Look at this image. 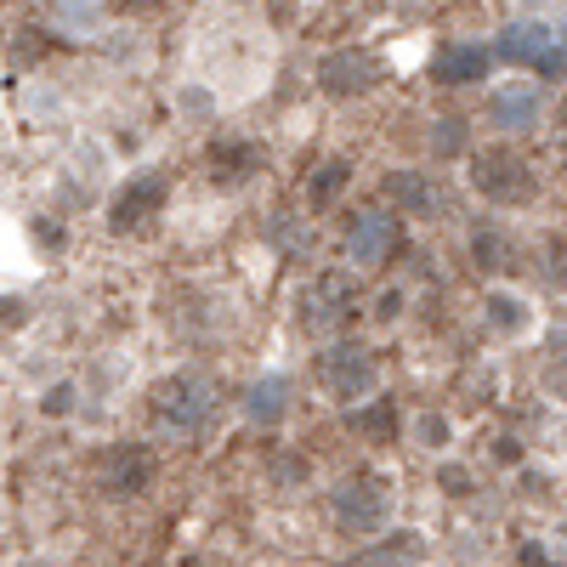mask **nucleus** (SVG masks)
<instances>
[{"label": "nucleus", "mask_w": 567, "mask_h": 567, "mask_svg": "<svg viewBox=\"0 0 567 567\" xmlns=\"http://www.w3.org/2000/svg\"><path fill=\"white\" fill-rule=\"evenodd\" d=\"M318 85L329 91V97H363V91L381 85V63H374L369 52H329L318 63Z\"/></svg>", "instance_id": "nucleus-9"}, {"label": "nucleus", "mask_w": 567, "mask_h": 567, "mask_svg": "<svg viewBox=\"0 0 567 567\" xmlns=\"http://www.w3.org/2000/svg\"><path fill=\"white\" fill-rule=\"evenodd\" d=\"M432 74L443 85H477L488 74V52H483V45H471V40H454V45H443V52H437Z\"/></svg>", "instance_id": "nucleus-13"}, {"label": "nucleus", "mask_w": 567, "mask_h": 567, "mask_svg": "<svg viewBox=\"0 0 567 567\" xmlns=\"http://www.w3.org/2000/svg\"><path fill=\"white\" fill-rule=\"evenodd\" d=\"M488 114L505 131H528L539 120V91L534 85H505V91H494V97H488Z\"/></svg>", "instance_id": "nucleus-14"}, {"label": "nucleus", "mask_w": 567, "mask_h": 567, "mask_svg": "<svg viewBox=\"0 0 567 567\" xmlns=\"http://www.w3.org/2000/svg\"><path fill=\"white\" fill-rule=\"evenodd\" d=\"M523 567H545V550L539 545H523Z\"/></svg>", "instance_id": "nucleus-30"}, {"label": "nucleus", "mask_w": 567, "mask_h": 567, "mask_svg": "<svg viewBox=\"0 0 567 567\" xmlns=\"http://www.w3.org/2000/svg\"><path fill=\"white\" fill-rule=\"evenodd\" d=\"M347 182H352V165H347V159H329V165H318V176H312V205H329V199H336Z\"/></svg>", "instance_id": "nucleus-20"}, {"label": "nucleus", "mask_w": 567, "mask_h": 567, "mask_svg": "<svg viewBox=\"0 0 567 567\" xmlns=\"http://www.w3.org/2000/svg\"><path fill=\"white\" fill-rule=\"evenodd\" d=\"M336 523L347 534H381L386 528V483L381 477H347L336 488Z\"/></svg>", "instance_id": "nucleus-6"}, {"label": "nucleus", "mask_w": 567, "mask_h": 567, "mask_svg": "<svg viewBox=\"0 0 567 567\" xmlns=\"http://www.w3.org/2000/svg\"><path fill=\"white\" fill-rule=\"evenodd\" d=\"M165 199H171V176H165V171H142V176H131L120 194H114L109 227H114V233H136L142 221H154V216L165 210Z\"/></svg>", "instance_id": "nucleus-5"}, {"label": "nucleus", "mask_w": 567, "mask_h": 567, "mask_svg": "<svg viewBox=\"0 0 567 567\" xmlns=\"http://www.w3.org/2000/svg\"><path fill=\"white\" fill-rule=\"evenodd\" d=\"M471 256L483 272H511L516 267V245L505 239V227H477L471 233Z\"/></svg>", "instance_id": "nucleus-17"}, {"label": "nucleus", "mask_w": 567, "mask_h": 567, "mask_svg": "<svg viewBox=\"0 0 567 567\" xmlns=\"http://www.w3.org/2000/svg\"><path fill=\"white\" fill-rule=\"evenodd\" d=\"M471 182H477V194L488 199H528L534 194V171L523 154H511V148H488L471 159Z\"/></svg>", "instance_id": "nucleus-7"}, {"label": "nucleus", "mask_w": 567, "mask_h": 567, "mask_svg": "<svg viewBox=\"0 0 567 567\" xmlns=\"http://www.w3.org/2000/svg\"><path fill=\"white\" fill-rule=\"evenodd\" d=\"M374 381H381V369H374V358H369L358 341H336L329 352H318V386H323L329 398H341V403L369 398Z\"/></svg>", "instance_id": "nucleus-2"}, {"label": "nucleus", "mask_w": 567, "mask_h": 567, "mask_svg": "<svg viewBox=\"0 0 567 567\" xmlns=\"http://www.w3.org/2000/svg\"><path fill=\"white\" fill-rule=\"evenodd\" d=\"M256 165H261V154L250 148V142H216V148H210V182L239 187Z\"/></svg>", "instance_id": "nucleus-16"}, {"label": "nucleus", "mask_w": 567, "mask_h": 567, "mask_svg": "<svg viewBox=\"0 0 567 567\" xmlns=\"http://www.w3.org/2000/svg\"><path fill=\"white\" fill-rule=\"evenodd\" d=\"M398 312H403V290H386L381 301H374V318H381V323H392Z\"/></svg>", "instance_id": "nucleus-26"}, {"label": "nucleus", "mask_w": 567, "mask_h": 567, "mask_svg": "<svg viewBox=\"0 0 567 567\" xmlns=\"http://www.w3.org/2000/svg\"><path fill=\"white\" fill-rule=\"evenodd\" d=\"M0 323H23V301H0Z\"/></svg>", "instance_id": "nucleus-29"}, {"label": "nucleus", "mask_w": 567, "mask_h": 567, "mask_svg": "<svg viewBox=\"0 0 567 567\" xmlns=\"http://www.w3.org/2000/svg\"><path fill=\"white\" fill-rule=\"evenodd\" d=\"M494 58H505V63H516V69H534V74H545V80H561V74H567V45H561L545 23H511V29L499 34V45H494Z\"/></svg>", "instance_id": "nucleus-1"}, {"label": "nucleus", "mask_w": 567, "mask_h": 567, "mask_svg": "<svg viewBox=\"0 0 567 567\" xmlns=\"http://www.w3.org/2000/svg\"><path fill=\"white\" fill-rule=\"evenodd\" d=\"M437 488H443V494H449V499H465V494H471V471H465V465H454V460H449V465H443V471H437Z\"/></svg>", "instance_id": "nucleus-23"}, {"label": "nucleus", "mask_w": 567, "mask_h": 567, "mask_svg": "<svg viewBox=\"0 0 567 567\" xmlns=\"http://www.w3.org/2000/svg\"><path fill=\"white\" fill-rule=\"evenodd\" d=\"M148 483H154V454H148V449H142V443L109 449V460H103V488H109L114 499L148 494Z\"/></svg>", "instance_id": "nucleus-10"}, {"label": "nucleus", "mask_w": 567, "mask_h": 567, "mask_svg": "<svg viewBox=\"0 0 567 567\" xmlns=\"http://www.w3.org/2000/svg\"><path fill=\"white\" fill-rule=\"evenodd\" d=\"M494 454H499L505 465H516V460H523V449H516V437H499V443H494Z\"/></svg>", "instance_id": "nucleus-28"}, {"label": "nucleus", "mask_w": 567, "mask_h": 567, "mask_svg": "<svg viewBox=\"0 0 567 567\" xmlns=\"http://www.w3.org/2000/svg\"><path fill=\"white\" fill-rule=\"evenodd\" d=\"M290 374H267V381H256L250 392H245V420L250 425H261V432H272V425L290 414Z\"/></svg>", "instance_id": "nucleus-12"}, {"label": "nucleus", "mask_w": 567, "mask_h": 567, "mask_svg": "<svg viewBox=\"0 0 567 567\" xmlns=\"http://www.w3.org/2000/svg\"><path fill=\"white\" fill-rule=\"evenodd\" d=\"M40 409L52 414V420H63V414L74 409V386H69V381H63V386H52V392H45V403H40Z\"/></svg>", "instance_id": "nucleus-25"}, {"label": "nucleus", "mask_w": 567, "mask_h": 567, "mask_svg": "<svg viewBox=\"0 0 567 567\" xmlns=\"http://www.w3.org/2000/svg\"><path fill=\"white\" fill-rule=\"evenodd\" d=\"M432 154H437V159L465 154V120H454V114H449V120H437V125H432Z\"/></svg>", "instance_id": "nucleus-21"}, {"label": "nucleus", "mask_w": 567, "mask_h": 567, "mask_svg": "<svg viewBox=\"0 0 567 567\" xmlns=\"http://www.w3.org/2000/svg\"><path fill=\"white\" fill-rule=\"evenodd\" d=\"M414 437H420L425 449H443V443H449V420H443V414H420V420H414Z\"/></svg>", "instance_id": "nucleus-22"}, {"label": "nucleus", "mask_w": 567, "mask_h": 567, "mask_svg": "<svg viewBox=\"0 0 567 567\" xmlns=\"http://www.w3.org/2000/svg\"><path fill=\"white\" fill-rule=\"evenodd\" d=\"M347 425H352L358 437H369V443H398L403 414H398V403H392V398H374L369 409H352V414H347Z\"/></svg>", "instance_id": "nucleus-15"}, {"label": "nucleus", "mask_w": 567, "mask_h": 567, "mask_svg": "<svg viewBox=\"0 0 567 567\" xmlns=\"http://www.w3.org/2000/svg\"><path fill=\"white\" fill-rule=\"evenodd\" d=\"M386 194L398 199V210L403 216H443L449 210V194L425 176V171H398V176H386Z\"/></svg>", "instance_id": "nucleus-11"}, {"label": "nucleus", "mask_w": 567, "mask_h": 567, "mask_svg": "<svg viewBox=\"0 0 567 567\" xmlns=\"http://www.w3.org/2000/svg\"><path fill=\"white\" fill-rule=\"evenodd\" d=\"M210 403H216V386L205 381V374H171V381L154 386L159 420L182 425V432H199V425L210 420Z\"/></svg>", "instance_id": "nucleus-3"}, {"label": "nucleus", "mask_w": 567, "mask_h": 567, "mask_svg": "<svg viewBox=\"0 0 567 567\" xmlns=\"http://www.w3.org/2000/svg\"><path fill=\"white\" fill-rule=\"evenodd\" d=\"M307 471H312L307 460H278V483L290 488V483H301V477H307Z\"/></svg>", "instance_id": "nucleus-27"}, {"label": "nucleus", "mask_w": 567, "mask_h": 567, "mask_svg": "<svg viewBox=\"0 0 567 567\" xmlns=\"http://www.w3.org/2000/svg\"><path fill=\"white\" fill-rule=\"evenodd\" d=\"M352 301H358L352 272H323V278H312L307 296H301V329H312V336H329V329L347 323Z\"/></svg>", "instance_id": "nucleus-4"}, {"label": "nucleus", "mask_w": 567, "mask_h": 567, "mask_svg": "<svg viewBox=\"0 0 567 567\" xmlns=\"http://www.w3.org/2000/svg\"><path fill=\"white\" fill-rule=\"evenodd\" d=\"M125 7H131V12H154V7H159V0H125Z\"/></svg>", "instance_id": "nucleus-31"}, {"label": "nucleus", "mask_w": 567, "mask_h": 567, "mask_svg": "<svg viewBox=\"0 0 567 567\" xmlns=\"http://www.w3.org/2000/svg\"><path fill=\"white\" fill-rule=\"evenodd\" d=\"M545 278L556 284V290H567V239H550V267H545Z\"/></svg>", "instance_id": "nucleus-24"}, {"label": "nucleus", "mask_w": 567, "mask_h": 567, "mask_svg": "<svg viewBox=\"0 0 567 567\" xmlns=\"http://www.w3.org/2000/svg\"><path fill=\"white\" fill-rule=\"evenodd\" d=\"M483 318H488V329H499V336H516V329L528 323V312H523V301H516V296H488L483 301Z\"/></svg>", "instance_id": "nucleus-19"}, {"label": "nucleus", "mask_w": 567, "mask_h": 567, "mask_svg": "<svg viewBox=\"0 0 567 567\" xmlns=\"http://www.w3.org/2000/svg\"><path fill=\"white\" fill-rule=\"evenodd\" d=\"M194 567H210V561H194Z\"/></svg>", "instance_id": "nucleus-32"}, {"label": "nucleus", "mask_w": 567, "mask_h": 567, "mask_svg": "<svg viewBox=\"0 0 567 567\" xmlns=\"http://www.w3.org/2000/svg\"><path fill=\"white\" fill-rule=\"evenodd\" d=\"M398 245H403V227H398L392 210H358L352 227H347V250H352L358 267H381V261H392Z\"/></svg>", "instance_id": "nucleus-8"}, {"label": "nucleus", "mask_w": 567, "mask_h": 567, "mask_svg": "<svg viewBox=\"0 0 567 567\" xmlns=\"http://www.w3.org/2000/svg\"><path fill=\"white\" fill-rule=\"evenodd\" d=\"M414 561H420V539H414V534H398V539H386V545L352 556V567H414Z\"/></svg>", "instance_id": "nucleus-18"}]
</instances>
